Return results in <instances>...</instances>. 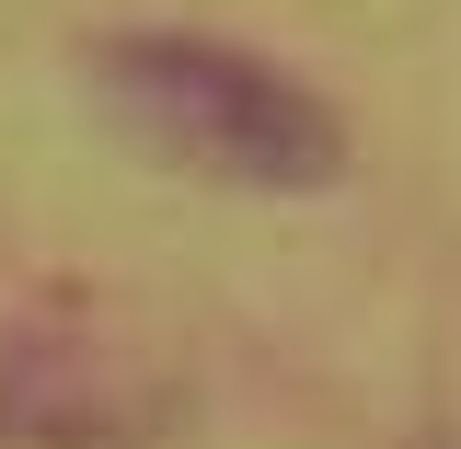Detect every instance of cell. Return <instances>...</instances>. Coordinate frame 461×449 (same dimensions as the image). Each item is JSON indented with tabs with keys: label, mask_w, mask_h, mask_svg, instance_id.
<instances>
[{
	"label": "cell",
	"mask_w": 461,
	"mask_h": 449,
	"mask_svg": "<svg viewBox=\"0 0 461 449\" xmlns=\"http://www.w3.org/2000/svg\"><path fill=\"white\" fill-rule=\"evenodd\" d=\"M93 104L115 139L162 173L242 184V196H312L346 173V127L323 93H300L288 69L220 47V35H104L93 47Z\"/></svg>",
	"instance_id": "obj_1"
},
{
	"label": "cell",
	"mask_w": 461,
	"mask_h": 449,
	"mask_svg": "<svg viewBox=\"0 0 461 449\" xmlns=\"http://www.w3.org/2000/svg\"><path fill=\"white\" fill-rule=\"evenodd\" d=\"M173 415V369L104 300H23L0 323V427L23 449H115Z\"/></svg>",
	"instance_id": "obj_2"
},
{
	"label": "cell",
	"mask_w": 461,
	"mask_h": 449,
	"mask_svg": "<svg viewBox=\"0 0 461 449\" xmlns=\"http://www.w3.org/2000/svg\"><path fill=\"white\" fill-rule=\"evenodd\" d=\"M415 449H461V427H438V438H415Z\"/></svg>",
	"instance_id": "obj_3"
}]
</instances>
